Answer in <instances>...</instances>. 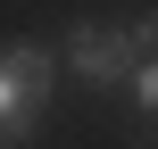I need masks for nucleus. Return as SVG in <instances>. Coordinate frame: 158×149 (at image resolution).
<instances>
[{"mask_svg": "<svg viewBox=\"0 0 158 149\" xmlns=\"http://www.w3.org/2000/svg\"><path fill=\"white\" fill-rule=\"evenodd\" d=\"M50 116V50L0 41V149H25Z\"/></svg>", "mask_w": 158, "mask_h": 149, "instance_id": "obj_1", "label": "nucleus"}, {"mask_svg": "<svg viewBox=\"0 0 158 149\" xmlns=\"http://www.w3.org/2000/svg\"><path fill=\"white\" fill-rule=\"evenodd\" d=\"M67 66H75L83 83H125V75H133V41H125V25H100V17L67 25Z\"/></svg>", "mask_w": 158, "mask_h": 149, "instance_id": "obj_2", "label": "nucleus"}, {"mask_svg": "<svg viewBox=\"0 0 158 149\" xmlns=\"http://www.w3.org/2000/svg\"><path fill=\"white\" fill-rule=\"evenodd\" d=\"M125 41H133V66H142V58H158V8H142V17L125 25Z\"/></svg>", "mask_w": 158, "mask_h": 149, "instance_id": "obj_3", "label": "nucleus"}, {"mask_svg": "<svg viewBox=\"0 0 158 149\" xmlns=\"http://www.w3.org/2000/svg\"><path fill=\"white\" fill-rule=\"evenodd\" d=\"M125 83H133V108H150V116H158V58H142Z\"/></svg>", "mask_w": 158, "mask_h": 149, "instance_id": "obj_4", "label": "nucleus"}]
</instances>
